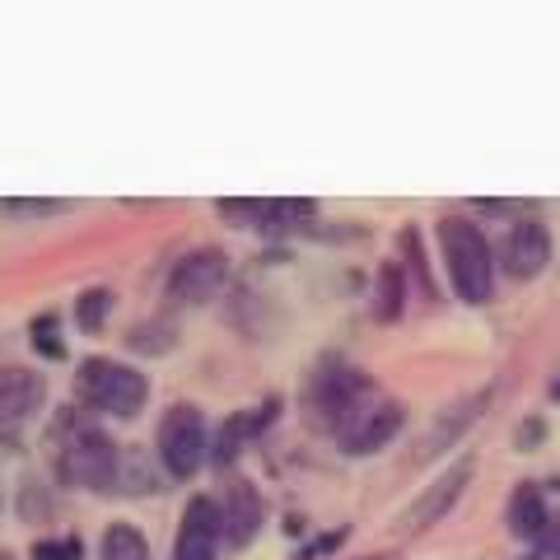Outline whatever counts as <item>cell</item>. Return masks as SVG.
I'll return each mask as SVG.
<instances>
[{"mask_svg": "<svg viewBox=\"0 0 560 560\" xmlns=\"http://www.w3.org/2000/svg\"><path fill=\"white\" fill-rule=\"evenodd\" d=\"M528 560H533V556H528Z\"/></svg>", "mask_w": 560, "mask_h": 560, "instance_id": "cell-26", "label": "cell"}, {"mask_svg": "<svg viewBox=\"0 0 560 560\" xmlns=\"http://www.w3.org/2000/svg\"><path fill=\"white\" fill-rule=\"evenodd\" d=\"M0 560H14V556H10V551H5V547H0Z\"/></svg>", "mask_w": 560, "mask_h": 560, "instance_id": "cell-23", "label": "cell"}, {"mask_svg": "<svg viewBox=\"0 0 560 560\" xmlns=\"http://www.w3.org/2000/svg\"><path fill=\"white\" fill-rule=\"evenodd\" d=\"M397 430H401V407L374 393V397L364 401V407L337 430V444H341V453H350V458H364V453H378Z\"/></svg>", "mask_w": 560, "mask_h": 560, "instance_id": "cell-7", "label": "cell"}, {"mask_svg": "<svg viewBox=\"0 0 560 560\" xmlns=\"http://www.w3.org/2000/svg\"><path fill=\"white\" fill-rule=\"evenodd\" d=\"M364 560H393V556H364Z\"/></svg>", "mask_w": 560, "mask_h": 560, "instance_id": "cell-24", "label": "cell"}, {"mask_svg": "<svg viewBox=\"0 0 560 560\" xmlns=\"http://www.w3.org/2000/svg\"><path fill=\"white\" fill-rule=\"evenodd\" d=\"M61 201H0V215L14 220H43V215H61Z\"/></svg>", "mask_w": 560, "mask_h": 560, "instance_id": "cell-21", "label": "cell"}, {"mask_svg": "<svg viewBox=\"0 0 560 560\" xmlns=\"http://www.w3.org/2000/svg\"><path fill=\"white\" fill-rule=\"evenodd\" d=\"M551 397H556V401H560V378H556V383H551Z\"/></svg>", "mask_w": 560, "mask_h": 560, "instance_id": "cell-22", "label": "cell"}, {"mask_svg": "<svg viewBox=\"0 0 560 560\" xmlns=\"http://www.w3.org/2000/svg\"><path fill=\"white\" fill-rule=\"evenodd\" d=\"M0 510H5V500H0Z\"/></svg>", "mask_w": 560, "mask_h": 560, "instance_id": "cell-25", "label": "cell"}, {"mask_svg": "<svg viewBox=\"0 0 560 560\" xmlns=\"http://www.w3.org/2000/svg\"><path fill=\"white\" fill-rule=\"evenodd\" d=\"M47 401V378L28 364H5L0 370V434H20Z\"/></svg>", "mask_w": 560, "mask_h": 560, "instance_id": "cell-8", "label": "cell"}, {"mask_svg": "<svg viewBox=\"0 0 560 560\" xmlns=\"http://www.w3.org/2000/svg\"><path fill=\"white\" fill-rule=\"evenodd\" d=\"M98 560H154L150 556V537L136 523H108L98 537Z\"/></svg>", "mask_w": 560, "mask_h": 560, "instance_id": "cell-16", "label": "cell"}, {"mask_svg": "<svg viewBox=\"0 0 560 560\" xmlns=\"http://www.w3.org/2000/svg\"><path fill=\"white\" fill-rule=\"evenodd\" d=\"M467 481H471V463L463 458V463H453L444 477H434V486H425V495H420L407 514H401V528L407 533H420V528H430V523H440L453 504L463 500V490H467Z\"/></svg>", "mask_w": 560, "mask_h": 560, "instance_id": "cell-12", "label": "cell"}, {"mask_svg": "<svg viewBox=\"0 0 560 560\" xmlns=\"http://www.w3.org/2000/svg\"><path fill=\"white\" fill-rule=\"evenodd\" d=\"M215 510H220V533L234 551H243L261 533V495L248 477H230L224 495L215 500Z\"/></svg>", "mask_w": 560, "mask_h": 560, "instance_id": "cell-10", "label": "cell"}, {"mask_svg": "<svg viewBox=\"0 0 560 560\" xmlns=\"http://www.w3.org/2000/svg\"><path fill=\"white\" fill-rule=\"evenodd\" d=\"M370 397H374V383L364 378L360 370H350V364H327V370H318L308 378L304 407L313 416V425H323V430L337 434Z\"/></svg>", "mask_w": 560, "mask_h": 560, "instance_id": "cell-5", "label": "cell"}, {"mask_svg": "<svg viewBox=\"0 0 560 560\" xmlns=\"http://www.w3.org/2000/svg\"><path fill=\"white\" fill-rule=\"evenodd\" d=\"M276 407H280V401L271 397L267 407L234 411V416H230V420H224V425H220L215 444H210V463H215V467H230V463L238 458V453H243V444H248V440H257V434H261V430H267L271 420H276Z\"/></svg>", "mask_w": 560, "mask_h": 560, "instance_id": "cell-13", "label": "cell"}, {"mask_svg": "<svg viewBox=\"0 0 560 560\" xmlns=\"http://www.w3.org/2000/svg\"><path fill=\"white\" fill-rule=\"evenodd\" d=\"M108 313H113V290H84L75 300V327L84 337H98L103 327H108Z\"/></svg>", "mask_w": 560, "mask_h": 560, "instance_id": "cell-17", "label": "cell"}, {"mask_svg": "<svg viewBox=\"0 0 560 560\" xmlns=\"http://www.w3.org/2000/svg\"><path fill=\"white\" fill-rule=\"evenodd\" d=\"M411 300V285H407V271L397 261H383L378 267V294H374V318L378 323H397L401 308Z\"/></svg>", "mask_w": 560, "mask_h": 560, "instance_id": "cell-15", "label": "cell"}, {"mask_svg": "<svg viewBox=\"0 0 560 560\" xmlns=\"http://www.w3.org/2000/svg\"><path fill=\"white\" fill-rule=\"evenodd\" d=\"M547 528H551V510H547V500H541V486L523 481L510 495V533L518 541H533V547H537Z\"/></svg>", "mask_w": 560, "mask_h": 560, "instance_id": "cell-14", "label": "cell"}, {"mask_svg": "<svg viewBox=\"0 0 560 560\" xmlns=\"http://www.w3.org/2000/svg\"><path fill=\"white\" fill-rule=\"evenodd\" d=\"M75 397L80 407H90L98 416H117V420H131L145 411L150 401V378L136 370L127 360H113V355H90L75 364Z\"/></svg>", "mask_w": 560, "mask_h": 560, "instance_id": "cell-3", "label": "cell"}, {"mask_svg": "<svg viewBox=\"0 0 560 560\" xmlns=\"http://www.w3.org/2000/svg\"><path fill=\"white\" fill-rule=\"evenodd\" d=\"M33 560H84V541L80 537H38L28 547Z\"/></svg>", "mask_w": 560, "mask_h": 560, "instance_id": "cell-20", "label": "cell"}, {"mask_svg": "<svg viewBox=\"0 0 560 560\" xmlns=\"http://www.w3.org/2000/svg\"><path fill=\"white\" fill-rule=\"evenodd\" d=\"M440 248H444L453 294H458L463 304H490V294H495V253H490L481 224L467 215H444Z\"/></svg>", "mask_w": 560, "mask_h": 560, "instance_id": "cell-2", "label": "cell"}, {"mask_svg": "<svg viewBox=\"0 0 560 560\" xmlns=\"http://www.w3.org/2000/svg\"><path fill=\"white\" fill-rule=\"evenodd\" d=\"M547 261H551V230L537 215L518 220L510 238H504V271L514 280H537L547 271Z\"/></svg>", "mask_w": 560, "mask_h": 560, "instance_id": "cell-11", "label": "cell"}, {"mask_svg": "<svg viewBox=\"0 0 560 560\" xmlns=\"http://www.w3.org/2000/svg\"><path fill=\"white\" fill-rule=\"evenodd\" d=\"M397 248H401V257H407V285H416L420 294H434V280H430V271H425V253H420V238H416V230H401L397 234Z\"/></svg>", "mask_w": 560, "mask_h": 560, "instance_id": "cell-19", "label": "cell"}, {"mask_svg": "<svg viewBox=\"0 0 560 560\" xmlns=\"http://www.w3.org/2000/svg\"><path fill=\"white\" fill-rule=\"evenodd\" d=\"M28 346L38 350L43 360H66V337H61L57 313H38V318L28 323Z\"/></svg>", "mask_w": 560, "mask_h": 560, "instance_id": "cell-18", "label": "cell"}, {"mask_svg": "<svg viewBox=\"0 0 560 560\" xmlns=\"http://www.w3.org/2000/svg\"><path fill=\"white\" fill-rule=\"evenodd\" d=\"M51 471L70 490H117L121 448L108 440V430L66 407L51 420Z\"/></svg>", "mask_w": 560, "mask_h": 560, "instance_id": "cell-1", "label": "cell"}, {"mask_svg": "<svg viewBox=\"0 0 560 560\" xmlns=\"http://www.w3.org/2000/svg\"><path fill=\"white\" fill-rule=\"evenodd\" d=\"M154 448H160V463L173 481H191L197 471L210 463V434H206V416L191 401L168 407L160 420V434H154Z\"/></svg>", "mask_w": 560, "mask_h": 560, "instance_id": "cell-4", "label": "cell"}, {"mask_svg": "<svg viewBox=\"0 0 560 560\" xmlns=\"http://www.w3.org/2000/svg\"><path fill=\"white\" fill-rule=\"evenodd\" d=\"M220 510L210 495H191L187 510L178 518V541H173V556L168 560H215L220 556Z\"/></svg>", "mask_w": 560, "mask_h": 560, "instance_id": "cell-9", "label": "cell"}, {"mask_svg": "<svg viewBox=\"0 0 560 560\" xmlns=\"http://www.w3.org/2000/svg\"><path fill=\"white\" fill-rule=\"evenodd\" d=\"M224 280H230V257H224L220 248H197L173 261L168 271V300L183 304V308H201L210 304L215 294L224 290Z\"/></svg>", "mask_w": 560, "mask_h": 560, "instance_id": "cell-6", "label": "cell"}]
</instances>
